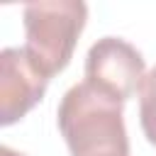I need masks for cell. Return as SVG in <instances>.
Masks as SVG:
<instances>
[{
	"label": "cell",
	"instance_id": "1",
	"mask_svg": "<svg viewBox=\"0 0 156 156\" xmlns=\"http://www.w3.org/2000/svg\"><path fill=\"white\" fill-rule=\"evenodd\" d=\"M56 124L71 156H129L122 102L93 90L85 80L63 93Z\"/></svg>",
	"mask_w": 156,
	"mask_h": 156
},
{
	"label": "cell",
	"instance_id": "2",
	"mask_svg": "<svg viewBox=\"0 0 156 156\" xmlns=\"http://www.w3.org/2000/svg\"><path fill=\"white\" fill-rule=\"evenodd\" d=\"M85 20L88 5L80 0H41L22 7L24 51L49 78L71 63Z\"/></svg>",
	"mask_w": 156,
	"mask_h": 156
},
{
	"label": "cell",
	"instance_id": "3",
	"mask_svg": "<svg viewBox=\"0 0 156 156\" xmlns=\"http://www.w3.org/2000/svg\"><path fill=\"white\" fill-rule=\"evenodd\" d=\"M144 76L141 51L122 37H102L85 54V83L122 105L139 93Z\"/></svg>",
	"mask_w": 156,
	"mask_h": 156
},
{
	"label": "cell",
	"instance_id": "4",
	"mask_svg": "<svg viewBox=\"0 0 156 156\" xmlns=\"http://www.w3.org/2000/svg\"><path fill=\"white\" fill-rule=\"evenodd\" d=\"M49 76L32 61L24 46H7L0 51V124L20 122L37 102H41Z\"/></svg>",
	"mask_w": 156,
	"mask_h": 156
},
{
	"label": "cell",
	"instance_id": "5",
	"mask_svg": "<svg viewBox=\"0 0 156 156\" xmlns=\"http://www.w3.org/2000/svg\"><path fill=\"white\" fill-rule=\"evenodd\" d=\"M139 122L146 141L156 146V66L146 71L139 85Z\"/></svg>",
	"mask_w": 156,
	"mask_h": 156
},
{
	"label": "cell",
	"instance_id": "6",
	"mask_svg": "<svg viewBox=\"0 0 156 156\" xmlns=\"http://www.w3.org/2000/svg\"><path fill=\"white\" fill-rule=\"evenodd\" d=\"M0 156H24V154L22 151H15L10 146H0Z\"/></svg>",
	"mask_w": 156,
	"mask_h": 156
}]
</instances>
